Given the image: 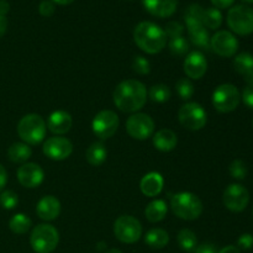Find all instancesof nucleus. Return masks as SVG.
<instances>
[{
	"mask_svg": "<svg viewBox=\"0 0 253 253\" xmlns=\"http://www.w3.org/2000/svg\"><path fill=\"white\" fill-rule=\"evenodd\" d=\"M114 103L124 113H135L145 106L147 101V90L141 82L126 79L114 90Z\"/></svg>",
	"mask_w": 253,
	"mask_h": 253,
	"instance_id": "1",
	"label": "nucleus"
},
{
	"mask_svg": "<svg viewBox=\"0 0 253 253\" xmlns=\"http://www.w3.org/2000/svg\"><path fill=\"white\" fill-rule=\"evenodd\" d=\"M133 40L143 52L155 54L165 48L167 36L165 30L155 22L143 21L140 22L133 30Z\"/></svg>",
	"mask_w": 253,
	"mask_h": 253,
	"instance_id": "2",
	"label": "nucleus"
},
{
	"mask_svg": "<svg viewBox=\"0 0 253 253\" xmlns=\"http://www.w3.org/2000/svg\"><path fill=\"white\" fill-rule=\"evenodd\" d=\"M170 208L172 211L183 220H195L203 212L202 200L195 194L188 192L173 195L170 199Z\"/></svg>",
	"mask_w": 253,
	"mask_h": 253,
	"instance_id": "3",
	"label": "nucleus"
},
{
	"mask_svg": "<svg viewBox=\"0 0 253 253\" xmlns=\"http://www.w3.org/2000/svg\"><path fill=\"white\" fill-rule=\"evenodd\" d=\"M46 123L37 114L25 115L17 124V133L27 145H39L46 136Z\"/></svg>",
	"mask_w": 253,
	"mask_h": 253,
	"instance_id": "4",
	"label": "nucleus"
},
{
	"mask_svg": "<svg viewBox=\"0 0 253 253\" xmlns=\"http://www.w3.org/2000/svg\"><path fill=\"white\" fill-rule=\"evenodd\" d=\"M59 234L56 227L49 224L37 225L31 232L30 244L36 253H51L57 249Z\"/></svg>",
	"mask_w": 253,
	"mask_h": 253,
	"instance_id": "5",
	"label": "nucleus"
},
{
	"mask_svg": "<svg viewBox=\"0 0 253 253\" xmlns=\"http://www.w3.org/2000/svg\"><path fill=\"white\" fill-rule=\"evenodd\" d=\"M227 25L235 34L247 36L253 32V9L247 5H236L227 14Z\"/></svg>",
	"mask_w": 253,
	"mask_h": 253,
	"instance_id": "6",
	"label": "nucleus"
},
{
	"mask_svg": "<svg viewBox=\"0 0 253 253\" xmlns=\"http://www.w3.org/2000/svg\"><path fill=\"white\" fill-rule=\"evenodd\" d=\"M241 95L234 84H221L212 93V105L220 113H231L239 106Z\"/></svg>",
	"mask_w": 253,
	"mask_h": 253,
	"instance_id": "7",
	"label": "nucleus"
},
{
	"mask_svg": "<svg viewBox=\"0 0 253 253\" xmlns=\"http://www.w3.org/2000/svg\"><path fill=\"white\" fill-rule=\"evenodd\" d=\"M114 234L123 244H135L142 236V226L133 216L123 215L118 217L114 224Z\"/></svg>",
	"mask_w": 253,
	"mask_h": 253,
	"instance_id": "8",
	"label": "nucleus"
},
{
	"mask_svg": "<svg viewBox=\"0 0 253 253\" xmlns=\"http://www.w3.org/2000/svg\"><path fill=\"white\" fill-rule=\"evenodd\" d=\"M178 120L183 127L198 131L207 125L208 116L202 105L197 103H187L180 106L178 111Z\"/></svg>",
	"mask_w": 253,
	"mask_h": 253,
	"instance_id": "9",
	"label": "nucleus"
},
{
	"mask_svg": "<svg viewBox=\"0 0 253 253\" xmlns=\"http://www.w3.org/2000/svg\"><path fill=\"white\" fill-rule=\"evenodd\" d=\"M126 131L135 140H147L153 135L155 123L147 114H133L126 121Z\"/></svg>",
	"mask_w": 253,
	"mask_h": 253,
	"instance_id": "10",
	"label": "nucleus"
},
{
	"mask_svg": "<svg viewBox=\"0 0 253 253\" xmlns=\"http://www.w3.org/2000/svg\"><path fill=\"white\" fill-rule=\"evenodd\" d=\"M91 127H93V132L96 137H99L100 140H108V138L113 137L118 131L119 116L111 110L100 111L94 118Z\"/></svg>",
	"mask_w": 253,
	"mask_h": 253,
	"instance_id": "11",
	"label": "nucleus"
},
{
	"mask_svg": "<svg viewBox=\"0 0 253 253\" xmlns=\"http://www.w3.org/2000/svg\"><path fill=\"white\" fill-rule=\"evenodd\" d=\"M224 204L234 212L244 211L250 202V193L244 185L230 184L224 192Z\"/></svg>",
	"mask_w": 253,
	"mask_h": 253,
	"instance_id": "12",
	"label": "nucleus"
},
{
	"mask_svg": "<svg viewBox=\"0 0 253 253\" xmlns=\"http://www.w3.org/2000/svg\"><path fill=\"white\" fill-rule=\"evenodd\" d=\"M210 47L221 57H232L239 49V41L229 31H219L210 39Z\"/></svg>",
	"mask_w": 253,
	"mask_h": 253,
	"instance_id": "13",
	"label": "nucleus"
},
{
	"mask_svg": "<svg viewBox=\"0 0 253 253\" xmlns=\"http://www.w3.org/2000/svg\"><path fill=\"white\" fill-rule=\"evenodd\" d=\"M43 153L53 161H63L68 158L73 152V145L66 137H49L43 143Z\"/></svg>",
	"mask_w": 253,
	"mask_h": 253,
	"instance_id": "14",
	"label": "nucleus"
},
{
	"mask_svg": "<svg viewBox=\"0 0 253 253\" xmlns=\"http://www.w3.org/2000/svg\"><path fill=\"white\" fill-rule=\"evenodd\" d=\"M44 173L36 163H25L17 169V180L25 188H37L43 182Z\"/></svg>",
	"mask_w": 253,
	"mask_h": 253,
	"instance_id": "15",
	"label": "nucleus"
},
{
	"mask_svg": "<svg viewBox=\"0 0 253 253\" xmlns=\"http://www.w3.org/2000/svg\"><path fill=\"white\" fill-rule=\"evenodd\" d=\"M208 69V62L204 54L199 51L190 52L184 61V72L189 78H203Z\"/></svg>",
	"mask_w": 253,
	"mask_h": 253,
	"instance_id": "16",
	"label": "nucleus"
},
{
	"mask_svg": "<svg viewBox=\"0 0 253 253\" xmlns=\"http://www.w3.org/2000/svg\"><path fill=\"white\" fill-rule=\"evenodd\" d=\"M36 212L40 219L52 221V220L57 219L61 212V203L53 195H46L37 204Z\"/></svg>",
	"mask_w": 253,
	"mask_h": 253,
	"instance_id": "17",
	"label": "nucleus"
},
{
	"mask_svg": "<svg viewBox=\"0 0 253 253\" xmlns=\"http://www.w3.org/2000/svg\"><path fill=\"white\" fill-rule=\"evenodd\" d=\"M145 9L157 17H169L177 10V0H142Z\"/></svg>",
	"mask_w": 253,
	"mask_h": 253,
	"instance_id": "18",
	"label": "nucleus"
},
{
	"mask_svg": "<svg viewBox=\"0 0 253 253\" xmlns=\"http://www.w3.org/2000/svg\"><path fill=\"white\" fill-rule=\"evenodd\" d=\"M72 124H73L72 116L67 111L57 110L49 115L48 121H47V127L52 133L64 135L71 130Z\"/></svg>",
	"mask_w": 253,
	"mask_h": 253,
	"instance_id": "19",
	"label": "nucleus"
},
{
	"mask_svg": "<svg viewBox=\"0 0 253 253\" xmlns=\"http://www.w3.org/2000/svg\"><path fill=\"white\" fill-rule=\"evenodd\" d=\"M163 178L160 173L157 172H151L146 174L145 177L141 179L140 188L141 192L146 195V197H156L160 194L163 189Z\"/></svg>",
	"mask_w": 253,
	"mask_h": 253,
	"instance_id": "20",
	"label": "nucleus"
},
{
	"mask_svg": "<svg viewBox=\"0 0 253 253\" xmlns=\"http://www.w3.org/2000/svg\"><path fill=\"white\" fill-rule=\"evenodd\" d=\"M177 142V135L169 128H162L153 136V146L162 152H169L174 150Z\"/></svg>",
	"mask_w": 253,
	"mask_h": 253,
	"instance_id": "21",
	"label": "nucleus"
},
{
	"mask_svg": "<svg viewBox=\"0 0 253 253\" xmlns=\"http://www.w3.org/2000/svg\"><path fill=\"white\" fill-rule=\"evenodd\" d=\"M234 67L237 73L241 74L249 84H253V56L251 53L237 54L234 61Z\"/></svg>",
	"mask_w": 253,
	"mask_h": 253,
	"instance_id": "22",
	"label": "nucleus"
},
{
	"mask_svg": "<svg viewBox=\"0 0 253 253\" xmlns=\"http://www.w3.org/2000/svg\"><path fill=\"white\" fill-rule=\"evenodd\" d=\"M145 242L151 249L161 250L169 242V235L163 229H152L146 234Z\"/></svg>",
	"mask_w": 253,
	"mask_h": 253,
	"instance_id": "23",
	"label": "nucleus"
},
{
	"mask_svg": "<svg viewBox=\"0 0 253 253\" xmlns=\"http://www.w3.org/2000/svg\"><path fill=\"white\" fill-rule=\"evenodd\" d=\"M85 157L91 166L98 167L105 162L106 157H108V151L101 142H94L86 150Z\"/></svg>",
	"mask_w": 253,
	"mask_h": 253,
	"instance_id": "24",
	"label": "nucleus"
},
{
	"mask_svg": "<svg viewBox=\"0 0 253 253\" xmlns=\"http://www.w3.org/2000/svg\"><path fill=\"white\" fill-rule=\"evenodd\" d=\"M167 204L165 200H153L147 205L145 210V215L147 217L148 221L151 222H158L163 220L167 215Z\"/></svg>",
	"mask_w": 253,
	"mask_h": 253,
	"instance_id": "25",
	"label": "nucleus"
},
{
	"mask_svg": "<svg viewBox=\"0 0 253 253\" xmlns=\"http://www.w3.org/2000/svg\"><path fill=\"white\" fill-rule=\"evenodd\" d=\"M32 151L27 143H12L7 150V157L14 163H24L31 157Z\"/></svg>",
	"mask_w": 253,
	"mask_h": 253,
	"instance_id": "26",
	"label": "nucleus"
},
{
	"mask_svg": "<svg viewBox=\"0 0 253 253\" xmlns=\"http://www.w3.org/2000/svg\"><path fill=\"white\" fill-rule=\"evenodd\" d=\"M203 14H204V9L198 4H192L187 9L184 15L185 24H187V29L192 30L195 27L204 26L203 25Z\"/></svg>",
	"mask_w": 253,
	"mask_h": 253,
	"instance_id": "27",
	"label": "nucleus"
},
{
	"mask_svg": "<svg viewBox=\"0 0 253 253\" xmlns=\"http://www.w3.org/2000/svg\"><path fill=\"white\" fill-rule=\"evenodd\" d=\"M188 32H189L190 41H192L195 46H198L199 48L203 49L210 48V37L204 26H199L195 27V29L188 30Z\"/></svg>",
	"mask_w": 253,
	"mask_h": 253,
	"instance_id": "28",
	"label": "nucleus"
},
{
	"mask_svg": "<svg viewBox=\"0 0 253 253\" xmlns=\"http://www.w3.org/2000/svg\"><path fill=\"white\" fill-rule=\"evenodd\" d=\"M222 24V15L219 9L216 7H209L204 9L203 14V25L210 30H216L221 26Z\"/></svg>",
	"mask_w": 253,
	"mask_h": 253,
	"instance_id": "29",
	"label": "nucleus"
},
{
	"mask_svg": "<svg viewBox=\"0 0 253 253\" xmlns=\"http://www.w3.org/2000/svg\"><path fill=\"white\" fill-rule=\"evenodd\" d=\"M31 219L27 217L25 214H16L10 219L9 227L14 234L22 235L26 234L31 227Z\"/></svg>",
	"mask_w": 253,
	"mask_h": 253,
	"instance_id": "30",
	"label": "nucleus"
},
{
	"mask_svg": "<svg viewBox=\"0 0 253 253\" xmlns=\"http://www.w3.org/2000/svg\"><path fill=\"white\" fill-rule=\"evenodd\" d=\"M178 244L183 251L192 252L197 247V236L192 230L183 229L178 234Z\"/></svg>",
	"mask_w": 253,
	"mask_h": 253,
	"instance_id": "31",
	"label": "nucleus"
},
{
	"mask_svg": "<svg viewBox=\"0 0 253 253\" xmlns=\"http://www.w3.org/2000/svg\"><path fill=\"white\" fill-rule=\"evenodd\" d=\"M148 95H150L152 101H156V103H166V101L169 100L170 90L165 84H157V85H153L150 89Z\"/></svg>",
	"mask_w": 253,
	"mask_h": 253,
	"instance_id": "32",
	"label": "nucleus"
},
{
	"mask_svg": "<svg viewBox=\"0 0 253 253\" xmlns=\"http://www.w3.org/2000/svg\"><path fill=\"white\" fill-rule=\"evenodd\" d=\"M169 49L170 52H172V54L182 57L184 56L185 53H188V51H189V42H188L183 36L170 39Z\"/></svg>",
	"mask_w": 253,
	"mask_h": 253,
	"instance_id": "33",
	"label": "nucleus"
},
{
	"mask_svg": "<svg viewBox=\"0 0 253 253\" xmlns=\"http://www.w3.org/2000/svg\"><path fill=\"white\" fill-rule=\"evenodd\" d=\"M175 89H177L178 95L180 96V99L183 100H188L193 96L194 94V85L192 84V82L188 78H180L179 81L175 84Z\"/></svg>",
	"mask_w": 253,
	"mask_h": 253,
	"instance_id": "34",
	"label": "nucleus"
},
{
	"mask_svg": "<svg viewBox=\"0 0 253 253\" xmlns=\"http://www.w3.org/2000/svg\"><path fill=\"white\" fill-rule=\"evenodd\" d=\"M0 204L4 209L11 210L19 204V198H17V194L12 190H5L0 194Z\"/></svg>",
	"mask_w": 253,
	"mask_h": 253,
	"instance_id": "35",
	"label": "nucleus"
},
{
	"mask_svg": "<svg viewBox=\"0 0 253 253\" xmlns=\"http://www.w3.org/2000/svg\"><path fill=\"white\" fill-rule=\"evenodd\" d=\"M230 174L232 175V178L237 180H242L246 178L247 175V167L245 165L244 161L241 160H235L234 162L230 165Z\"/></svg>",
	"mask_w": 253,
	"mask_h": 253,
	"instance_id": "36",
	"label": "nucleus"
},
{
	"mask_svg": "<svg viewBox=\"0 0 253 253\" xmlns=\"http://www.w3.org/2000/svg\"><path fill=\"white\" fill-rule=\"evenodd\" d=\"M132 68L136 73L145 76V74H148L151 72L150 61H148V59H146L145 57H142V56L135 57V58H133V62H132Z\"/></svg>",
	"mask_w": 253,
	"mask_h": 253,
	"instance_id": "37",
	"label": "nucleus"
},
{
	"mask_svg": "<svg viewBox=\"0 0 253 253\" xmlns=\"http://www.w3.org/2000/svg\"><path fill=\"white\" fill-rule=\"evenodd\" d=\"M183 25H180L179 22L177 21H172V22H168L167 26H166L165 30V34L166 36L169 37V39H175V37H180L183 34Z\"/></svg>",
	"mask_w": 253,
	"mask_h": 253,
	"instance_id": "38",
	"label": "nucleus"
},
{
	"mask_svg": "<svg viewBox=\"0 0 253 253\" xmlns=\"http://www.w3.org/2000/svg\"><path fill=\"white\" fill-rule=\"evenodd\" d=\"M54 9H56V7H54V4L52 1H49V0H44V1H42L39 6L40 14L44 17L52 16L54 12Z\"/></svg>",
	"mask_w": 253,
	"mask_h": 253,
	"instance_id": "39",
	"label": "nucleus"
},
{
	"mask_svg": "<svg viewBox=\"0 0 253 253\" xmlns=\"http://www.w3.org/2000/svg\"><path fill=\"white\" fill-rule=\"evenodd\" d=\"M237 245L241 250H250L253 247V236L251 234H244L237 240Z\"/></svg>",
	"mask_w": 253,
	"mask_h": 253,
	"instance_id": "40",
	"label": "nucleus"
},
{
	"mask_svg": "<svg viewBox=\"0 0 253 253\" xmlns=\"http://www.w3.org/2000/svg\"><path fill=\"white\" fill-rule=\"evenodd\" d=\"M242 100H244L245 105L249 106L250 109H253V84H249V85L244 89Z\"/></svg>",
	"mask_w": 253,
	"mask_h": 253,
	"instance_id": "41",
	"label": "nucleus"
},
{
	"mask_svg": "<svg viewBox=\"0 0 253 253\" xmlns=\"http://www.w3.org/2000/svg\"><path fill=\"white\" fill-rule=\"evenodd\" d=\"M194 253H217L216 247L211 244H203L195 247Z\"/></svg>",
	"mask_w": 253,
	"mask_h": 253,
	"instance_id": "42",
	"label": "nucleus"
},
{
	"mask_svg": "<svg viewBox=\"0 0 253 253\" xmlns=\"http://www.w3.org/2000/svg\"><path fill=\"white\" fill-rule=\"evenodd\" d=\"M216 9H227L235 2V0H211Z\"/></svg>",
	"mask_w": 253,
	"mask_h": 253,
	"instance_id": "43",
	"label": "nucleus"
},
{
	"mask_svg": "<svg viewBox=\"0 0 253 253\" xmlns=\"http://www.w3.org/2000/svg\"><path fill=\"white\" fill-rule=\"evenodd\" d=\"M6 182H7L6 169H5V168L0 165V192L4 189V187L6 185Z\"/></svg>",
	"mask_w": 253,
	"mask_h": 253,
	"instance_id": "44",
	"label": "nucleus"
},
{
	"mask_svg": "<svg viewBox=\"0 0 253 253\" xmlns=\"http://www.w3.org/2000/svg\"><path fill=\"white\" fill-rule=\"evenodd\" d=\"M6 29H7V20H6V17L2 16V15H0V37H1L2 35L5 34Z\"/></svg>",
	"mask_w": 253,
	"mask_h": 253,
	"instance_id": "45",
	"label": "nucleus"
},
{
	"mask_svg": "<svg viewBox=\"0 0 253 253\" xmlns=\"http://www.w3.org/2000/svg\"><path fill=\"white\" fill-rule=\"evenodd\" d=\"M10 10V5L7 4V1L5 0H0V15L5 16V14H7Z\"/></svg>",
	"mask_w": 253,
	"mask_h": 253,
	"instance_id": "46",
	"label": "nucleus"
},
{
	"mask_svg": "<svg viewBox=\"0 0 253 253\" xmlns=\"http://www.w3.org/2000/svg\"><path fill=\"white\" fill-rule=\"evenodd\" d=\"M217 253H241L240 252V249L236 246H226Z\"/></svg>",
	"mask_w": 253,
	"mask_h": 253,
	"instance_id": "47",
	"label": "nucleus"
},
{
	"mask_svg": "<svg viewBox=\"0 0 253 253\" xmlns=\"http://www.w3.org/2000/svg\"><path fill=\"white\" fill-rule=\"evenodd\" d=\"M56 4H59V5H68L71 4V2H73L74 0H53Z\"/></svg>",
	"mask_w": 253,
	"mask_h": 253,
	"instance_id": "48",
	"label": "nucleus"
},
{
	"mask_svg": "<svg viewBox=\"0 0 253 253\" xmlns=\"http://www.w3.org/2000/svg\"><path fill=\"white\" fill-rule=\"evenodd\" d=\"M105 253H123V252L119 251V250H116V249H113V250H109V251Z\"/></svg>",
	"mask_w": 253,
	"mask_h": 253,
	"instance_id": "49",
	"label": "nucleus"
},
{
	"mask_svg": "<svg viewBox=\"0 0 253 253\" xmlns=\"http://www.w3.org/2000/svg\"><path fill=\"white\" fill-rule=\"evenodd\" d=\"M245 2H250V4H253V0H242Z\"/></svg>",
	"mask_w": 253,
	"mask_h": 253,
	"instance_id": "50",
	"label": "nucleus"
},
{
	"mask_svg": "<svg viewBox=\"0 0 253 253\" xmlns=\"http://www.w3.org/2000/svg\"><path fill=\"white\" fill-rule=\"evenodd\" d=\"M252 126H253V121H252Z\"/></svg>",
	"mask_w": 253,
	"mask_h": 253,
	"instance_id": "51",
	"label": "nucleus"
}]
</instances>
